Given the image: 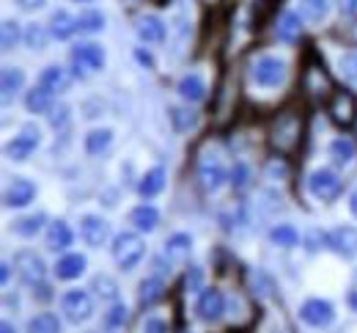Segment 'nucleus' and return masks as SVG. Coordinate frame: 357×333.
Returning a JSON list of instances; mask_svg holds the SVG:
<instances>
[{
	"label": "nucleus",
	"instance_id": "nucleus-1",
	"mask_svg": "<svg viewBox=\"0 0 357 333\" xmlns=\"http://www.w3.org/2000/svg\"><path fill=\"white\" fill-rule=\"evenodd\" d=\"M303 141V116L297 110H283L272 127H269V143L280 154H294Z\"/></svg>",
	"mask_w": 357,
	"mask_h": 333
},
{
	"label": "nucleus",
	"instance_id": "nucleus-2",
	"mask_svg": "<svg viewBox=\"0 0 357 333\" xmlns=\"http://www.w3.org/2000/svg\"><path fill=\"white\" fill-rule=\"evenodd\" d=\"M113 256H116V262H119V267H124V270H132L140 265V259L146 256V242L132 235V232H124V235H119L116 242H113Z\"/></svg>",
	"mask_w": 357,
	"mask_h": 333
},
{
	"label": "nucleus",
	"instance_id": "nucleus-3",
	"mask_svg": "<svg viewBox=\"0 0 357 333\" xmlns=\"http://www.w3.org/2000/svg\"><path fill=\"white\" fill-rule=\"evenodd\" d=\"M253 80L264 89H278L286 80V64L275 55H261L253 64Z\"/></svg>",
	"mask_w": 357,
	"mask_h": 333
},
{
	"label": "nucleus",
	"instance_id": "nucleus-4",
	"mask_svg": "<svg viewBox=\"0 0 357 333\" xmlns=\"http://www.w3.org/2000/svg\"><path fill=\"white\" fill-rule=\"evenodd\" d=\"M341 188H344V185H341L338 174L330 171V168L313 171L311 179H308V191H311L313 198H319V201H333V198H338Z\"/></svg>",
	"mask_w": 357,
	"mask_h": 333
},
{
	"label": "nucleus",
	"instance_id": "nucleus-5",
	"mask_svg": "<svg viewBox=\"0 0 357 333\" xmlns=\"http://www.w3.org/2000/svg\"><path fill=\"white\" fill-rule=\"evenodd\" d=\"M61 309H63V314H66L69 323H86V320L91 317V311H93V303H91L89 292H83V289H72V292L63 295Z\"/></svg>",
	"mask_w": 357,
	"mask_h": 333
},
{
	"label": "nucleus",
	"instance_id": "nucleus-6",
	"mask_svg": "<svg viewBox=\"0 0 357 333\" xmlns=\"http://www.w3.org/2000/svg\"><path fill=\"white\" fill-rule=\"evenodd\" d=\"M14 267H17V273H20V279L25 284H39L47 273L45 262H42V256L36 251H20L14 256Z\"/></svg>",
	"mask_w": 357,
	"mask_h": 333
},
{
	"label": "nucleus",
	"instance_id": "nucleus-7",
	"mask_svg": "<svg viewBox=\"0 0 357 333\" xmlns=\"http://www.w3.org/2000/svg\"><path fill=\"white\" fill-rule=\"evenodd\" d=\"M72 64H75L77 75H91V72L105 66V50L99 45H91V42L89 45H77L72 50Z\"/></svg>",
	"mask_w": 357,
	"mask_h": 333
},
{
	"label": "nucleus",
	"instance_id": "nucleus-8",
	"mask_svg": "<svg viewBox=\"0 0 357 333\" xmlns=\"http://www.w3.org/2000/svg\"><path fill=\"white\" fill-rule=\"evenodd\" d=\"M300 317H303V323H308L313 328H324V325H330V323L335 320V311H333V306H330L327 300L311 297V300L303 303Z\"/></svg>",
	"mask_w": 357,
	"mask_h": 333
},
{
	"label": "nucleus",
	"instance_id": "nucleus-9",
	"mask_svg": "<svg viewBox=\"0 0 357 333\" xmlns=\"http://www.w3.org/2000/svg\"><path fill=\"white\" fill-rule=\"evenodd\" d=\"M198 317L204 323H218L225 311V297L220 289H204V295L198 297V306H195Z\"/></svg>",
	"mask_w": 357,
	"mask_h": 333
},
{
	"label": "nucleus",
	"instance_id": "nucleus-10",
	"mask_svg": "<svg viewBox=\"0 0 357 333\" xmlns=\"http://www.w3.org/2000/svg\"><path fill=\"white\" fill-rule=\"evenodd\" d=\"M36 146H39V130L33 124H25L22 135H17L14 141L6 146V157H11V160H28L36 151Z\"/></svg>",
	"mask_w": 357,
	"mask_h": 333
},
{
	"label": "nucleus",
	"instance_id": "nucleus-11",
	"mask_svg": "<svg viewBox=\"0 0 357 333\" xmlns=\"http://www.w3.org/2000/svg\"><path fill=\"white\" fill-rule=\"evenodd\" d=\"M330 116H333V121H335V124L349 127L357 116L355 96L349 94V91H338V94L330 99Z\"/></svg>",
	"mask_w": 357,
	"mask_h": 333
},
{
	"label": "nucleus",
	"instance_id": "nucleus-12",
	"mask_svg": "<svg viewBox=\"0 0 357 333\" xmlns=\"http://www.w3.org/2000/svg\"><path fill=\"white\" fill-rule=\"evenodd\" d=\"M303 89L311 96H327L333 89V80L330 75L324 72L321 64H308L305 66V75H303Z\"/></svg>",
	"mask_w": 357,
	"mask_h": 333
},
{
	"label": "nucleus",
	"instance_id": "nucleus-13",
	"mask_svg": "<svg viewBox=\"0 0 357 333\" xmlns=\"http://www.w3.org/2000/svg\"><path fill=\"white\" fill-rule=\"evenodd\" d=\"M198 177H201V185H204V191H218L220 185L225 182V168L223 163L215 157V154H209V157H204L201 163H198Z\"/></svg>",
	"mask_w": 357,
	"mask_h": 333
},
{
	"label": "nucleus",
	"instance_id": "nucleus-14",
	"mask_svg": "<svg viewBox=\"0 0 357 333\" xmlns=\"http://www.w3.org/2000/svg\"><path fill=\"white\" fill-rule=\"evenodd\" d=\"M33 195H36V185L31 182V179H22V177H17L8 188H6V207H28L31 201H33Z\"/></svg>",
	"mask_w": 357,
	"mask_h": 333
},
{
	"label": "nucleus",
	"instance_id": "nucleus-15",
	"mask_svg": "<svg viewBox=\"0 0 357 333\" xmlns=\"http://www.w3.org/2000/svg\"><path fill=\"white\" fill-rule=\"evenodd\" d=\"M327 242L333 245L335 253H341V256L349 259V256L357 253V229L355 226H338L335 232L327 235Z\"/></svg>",
	"mask_w": 357,
	"mask_h": 333
},
{
	"label": "nucleus",
	"instance_id": "nucleus-16",
	"mask_svg": "<svg viewBox=\"0 0 357 333\" xmlns=\"http://www.w3.org/2000/svg\"><path fill=\"white\" fill-rule=\"evenodd\" d=\"M80 235L83 239L89 242L91 248H99V245H105V239H107V223L102 221V218H96V215H86L83 221H80Z\"/></svg>",
	"mask_w": 357,
	"mask_h": 333
},
{
	"label": "nucleus",
	"instance_id": "nucleus-17",
	"mask_svg": "<svg viewBox=\"0 0 357 333\" xmlns=\"http://www.w3.org/2000/svg\"><path fill=\"white\" fill-rule=\"evenodd\" d=\"M278 39L286 42V45H294L300 36H303V22H300V14L294 11H283L280 20H278Z\"/></svg>",
	"mask_w": 357,
	"mask_h": 333
},
{
	"label": "nucleus",
	"instance_id": "nucleus-18",
	"mask_svg": "<svg viewBox=\"0 0 357 333\" xmlns=\"http://www.w3.org/2000/svg\"><path fill=\"white\" fill-rule=\"evenodd\" d=\"M137 36L146 45H162L165 42V22L160 17H140L137 20Z\"/></svg>",
	"mask_w": 357,
	"mask_h": 333
},
{
	"label": "nucleus",
	"instance_id": "nucleus-19",
	"mask_svg": "<svg viewBox=\"0 0 357 333\" xmlns=\"http://www.w3.org/2000/svg\"><path fill=\"white\" fill-rule=\"evenodd\" d=\"M83 270H86V256H83V253H66V256L58 259V265H55V276H58L61 281H72V279H77Z\"/></svg>",
	"mask_w": 357,
	"mask_h": 333
},
{
	"label": "nucleus",
	"instance_id": "nucleus-20",
	"mask_svg": "<svg viewBox=\"0 0 357 333\" xmlns=\"http://www.w3.org/2000/svg\"><path fill=\"white\" fill-rule=\"evenodd\" d=\"M130 221L135 223V229H140V232H154L157 223H160V212H157L154 207L143 204V207H135Z\"/></svg>",
	"mask_w": 357,
	"mask_h": 333
},
{
	"label": "nucleus",
	"instance_id": "nucleus-21",
	"mask_svg": "<svg viewBox=\"0 0 357 333\" xmlns=\"http://www.w3.org/2000/svg\"><path fill=\"white\" fill-rule=\"evenodd\" d=\"M165 188V168H151V171H146V177L140 179V185H137V191L143 198H151V195H157V193Z\"/></svg>",
	"mask_w": 357,
	"mask_h": 333
},
{
	"label": "nucleus",
	"instance_id": "nucleus-22",
	"mask_svg": "<svg viewBox=\"0 0 357 333\" xmlns=\"http://www.w3.org/2000/svg\"><path fill=\"white\" fill-rule=\"evenodd\" d=\"M178 94L184 96V99H190V102H201V99L206 96V83H204V77H201V75H187V77H181Z\"/></svg>",
	"mask_w": 357,
	"mask_h": 333
},
{
	"label": "nucleus",
	"instance_id": "nucleus-23",
	"mask_svg": "<svg viewBox=\"0 0 357 333\" xmlns=\"http://www.w3.org/2000/svg\"><path fill=\"white\" fill-rule=\"evenodd\" d=\"M39 86H45L47 91H63L66 86H69V75H66V69H61V66H47L45 72H42V77H39Z\"/></svg>",
	"mask_w": 357,
	"mask_h": 333
},
{
	"label": "nucleus",
	"instance_id": "nucleus-24",
	"mask_svg": "<svg viewBox=\"0 0 357 333\" xmlns=\"http://www.w3.org/2000/svg\"><path fill=\"white\" fill-rule=\"evenodd\" d=\"M47 245H50L52 251L69 248V245H72V229H69V223L55 221V223L50 226V232H47Z\"/></svg>",
	"mask_w": 357,
	"mask_h": 333
},
{
	"label": "nucleus",
	"instance_id": "nucleus-25",
	"mask_svg": "<svg viewBox=\"0 0 357 333\" xmlns=\"http://www.w3.org/2000/svg\"><path fill=\"white\" fill-rule=\"evenodd\" d=\"M162 297H165V284H162L157 276L140 281V303H143V306H154V303L162 300Z\"/></svg>",
	"mask_w": 357,
	"mask_h": 333
},
{
	"label": "nucleus",
	"instance_id": "nucleus-26",
	"mask_svg": "<svg viewBox=\"0 0 357 333\" xmlns=\"http://www.w3.org/2000/svg\"><path fill=\"white\" fill-rule=\"evenodd\" d=\"M25 105H28L31 113H50L52 110V91H47L45 86H39V89H33L28 94Z\"/></svg>",
	"mask_w": 357,
	"mask_h": 333
},
{
	"label": "nucleus",
	"instance_id": "nucleus-27",
	"mask_svg": "<svg viewBox=\"0 0 357 333\" xmlns=\"http://www.w3.org/2000/svg\"><path fill=\"white\" fill-rule=\"evenodd\" d=\"M77 31V20H72L66 11H55L52 14V36L55 39H69Z\"/></svg>",
	"mask_w": 357,
	"mask_h": 333
},
{
	"label": "nucleus",
	"instance_id": "nucleus-28",
	"mask_svg": "<svg viewBox=\"0 0 357 333\" xmlns=\"http://www.w3.org/2000/svg\"><path fill=\"white\" fill-rule=\"evenodd\" d=\"M171 121L176 133H190L192 127H198V113L187 110V108H171Z\"/></svg>",
	"mask_w": 357,
	"mask_h": 333
},
{
	"label": "nucleus",
	"instance_id": "nucleus-29",
	"mask_svg": "<svg viewBox=\"0 0 357 333\" xmlns=\"http://www.w3.org/2000/svg\"><path fill=\"white\" fill-rule=\"evenodd\" d=\"M0 83H3V99H8V96L14 94V91H20V89H22V83H25V75H22V69L6 66V69H3V77H0Z\"/></svg>",
	"mask_w": 357,
	"mask_h": 333
},
{
	"label": "nucleus",
	"instance_id": "nucleus-30",
	"mask_svg": "<svg viewBox=\"0 0 357 333\" xmlns=\"http://www.w3.org/2000/svg\"><path fill=\"white\" fill-rule=\"evenodd\" d=\"M190 248H192L190 235H174V237H168V242H165V256H171V259H184V256L190 253Z\"/></svg>",
	"mask_w": 357,
	"mask_h": 333
},
{
	"label": "nucleus",
	"instance_id": "nucleus-31",
	"mask_svg": "<svg viewBox=\"0 0 357 333\" xmlns=\"http://www.w3.org/2000/svg\"><path fill=\"white\" fill-rule=\"evenodd\" d=\"M110 143H113V133L110 130H93V133L86 135V151L89 154H102Z\"/></svg>",
	"mask_w": 357,
	"mask_h": 333
},
{
	"label": "nucleus",
	"instance_id": "nucleus-32",
	"mask_svg": "<svg viewBox=\"0 0 357 333\" xmlns=\"http://www.w3.org/2000/svg\"><path fill=\"white\" fill-rule=\"evenodd\" d=\"M330 154L335 157V163L347 165V163L355 160V143L349 141V138H335V141L330 143Z\"/></svg>",
	"mask_w": 357,
	"mask_h": 333
},
{
	"label": "nucleus",
	"instance_id": "nucleus-33",
	"mask_svg": "<svg viewBox=\"0 0 357 333\" xmlns=\"http://www.w3.org/2000/svg\"><path fill=\"white\" fill-rule=\"evenodd\" d=\"M28 333H61V323L55 314H39L28 323Z\"/></svg>",
	"mask_w": 357,
	"mask_h": 333
},
{
	"label": "nucleus",
	"instance_id": "nucleus-34",
	"mask_svg": "<svg viewBox=\"0 0 357 333\" xmlns=\"http://www.w3.org/2000/svg\"><path fill=\"white\" fill-rule=\"evenodd\" d=\"M269 239L275 242V245H280V248H291V245H297V229L294 226H289V223H283V226H275L272 232H269Z\"/></svg>",
	"mask_w": 357,
	"mask_h": 333
},
{
	"label": "nucleus",
	"instance_id": "nucleus-35",
	"mask_svg": "<svg viewBox=\"0 0 357 333\" xmlns=\"http://www.w3.org/2000/svg\"><path fill=\"white\" fill-rule=\"evenodd\" d=\"M105 28V17L99 14V11H83L80 17H77V31L80 34H96V31H102Z\"/></svg>",
	"mask_w": 357,
	"mask_h": 333
},
{
	"label": "nucleus",
	"instance_id": "nucleus-36",
	"mask_svg": "<svg viewBox=\"0 0 357 333\" xmlns=\"http://www.w3.org/2000/svg\"><path fill=\"white\" fill-rule=\"evenodd\" d=\"M45 223V215H28V218H20L14 221V232L22 235V237H33Z\"/></svg>",
	"mask_w": 357,
	"mask_h": 333
},
{
	"label": "nucleus",
	"instance_id": "nucleus-37",
	"mask_svg": "<svg viewBox=\"0 0 357 333\" xmlns=\"http://www.w3.org/2000/svg\"><path fill=\"white\" fill-rule=\"evenodd\" d=\"M300 11L311 20V22H319L327 17V0H300Z\"/></svg>",
	"mask_w": 357,
	"mask_h": 333
},
{
	"label": "nucleus",
	"instance_id": "nucleus-38",
	"mask_svg": "<svg viewBox=\"0 0 357 333\" xmlns=\"http://www.w3.org/2000/svg\"><path fill=\"white\" fill-rule=\"evenodd\" d=\"M124 323H127V306H113L110 311H107V317H105V331L107 333H116L119 328H124Z\"/></svg>",
	"mask_w": 357,
	"mask_h": 333
},
{
	"label": "nucleus",
	"instance_id": "nucleus-39",
	"mask_svg": "<svg viewBox=\"0 0 357 333\" xmlns=\"http://www.w3.org/2000/svg\"><path fill=\"white\" fill-rule=\"evenodd\" d=\"M17 42H20V28H17V22L6 20V22H3V36H0V45H3V52L14 50V45H17Z\"/></svg>",
	"mask_w": 357,
	"mask_h": 333
},
{
	"label": "nucleus",
	"instance_id": "nucleus-40",
	"mask_svg": "<svg viewBox=\"0 0 357 333\" xmlns=\"http://www.w3.org/2000/svg\"><path fill=\"white\" fill-rule=\"evenodd\" d=\"M231 182H234V188H248V182H250V168L245 165V163H236L234 165V171H231Z\"/></svg>",
	"mask_w": 357,
	"mask_h": 333
},
{
	"label": "nucleus",
	"instance_id": "nucleus-41",
	"mask_svg": "<svg viewBox=\"0 0 357 333\" xmlns=\"http://www.w3.org/2000/svg\"><path fill=\"white\" fill-rule=\"evenodd\" d=\"M25 39H28V45H31L33 50H42L47 45L45 31H42L39 25H31V28H28V34H25Z\"/></svg>",
	"mask_w": 357,
	"mask_h": 333
},
{
	"label": "nucleus",
	"instance_id": "nucleus-42",
	"mask_svg": "<svg viewBox=\"0 0 357 333\" xmlns=\"http://www.w3.org/2000/svg\"><path fill=\"white\" fill-rule=\"evenodd\" d=\"M341 72H344V77L357 80V52H349L341 58Z\"/></svg>",
	"mask_w": 357,
	"mask_h": 333
},
{
	"label": "nucleus",
	"instance_id": "nucleus-43",
	"mask_svg": "<svg viewBox=\"0 0 357 333\" xmlns=\"http://www.w3.org/2000/svg\"><path fill=\"white\" fill-rule=\"evenodd\" d=\"M93 286H96V289H99V295H105L107 300H113V297H116V284H113L107 276H96V279H93Z\"/></svg>",
	"mask_w": 357,
	"mask_h": 333
},
{
	"label": "nucleus",
	"instance_id": "nucleus-44",
	"mask_svg": "<svg viewBox=\"0 0 357 333\" xmlns=\"http://www.w3.org/2000/svg\"><path fill=\"white\" fill-rule=\"evenodd\" d=\"M66 121H69V108H66V105H61V108H52V110H50V124H52L55 130H58V127H63Z\"/></svg>",
	"mask_w": 357,
	"mask_h": 333
},
{
	"label": "nucleus",
	"instance_id": "nucleus-45",
	"mask_svg": "<svg viewBox=\"0 0 357 333\" xmlns=\"http://www.w3.org/2000/svg\"><path fill=\"white\" fill-rule=\"evenodd\" d=\"M201 281H204L201 267H190V273H187V279H184V286H187L190 292H198V289H201Z\"/></svg>",
	"mask_w": 357,
	"mask_h": 333
},
{
	"label": "nucleus",
	"instance_id": "nucleus-46",
	"mask_svg": "<svg viewBox=\"0 0 357 333\" xmlns=\"http://www.w3.org/2000/svg\"><path fill=\"white\" fill-rule=\"evenodd\" d=\"M165 331H168V325L162 320H157V317H149L143 323V333H165Z\"/></svg>",
	"mask_w": 357,
	"mask_h": 333
},
{
	"label": "nucleus",
	"instance_id": "nucleus-47",
	"mask_svg": "<svg viewBox=\"0 0 357 333\" xmlns=\"http://www.w3.org/2000/svg\"><path fill=\"white\" fill-rule=\"evenodd\" d=\"M338 8L344 17H355L357 14V0H338Z\"/></svg>",
	"mask_w": 357,
	"mask_h": 333
},
{
	"label": "nucleus",
	"instance_id": "nucleus-48",
	"mask_svg": "<svg viewBox=\"0 0 357 333\" xmlns=\"http://www.w3.org/2000/svg\"><path fill=\"white\" fill-rule=\"evenodd\" d=\"M17 6H20V8H25V11H33V8L45 6V0H17Z\"/></svg>",
	"mask_w": 357,
	"mask_h": 333
},
{
	"label": "nucleus",
	"instance_id": "nucleus-49",
	"mask_svg": "<svg viewBox=\"0 0 357 333\" xmlns=\"http://www.w3.org/2000/svg\"><path fill=\"white\" fill-rule=\"evenodd\" d=\"M349 209H352V215L357 218V191L349 195Z\"/></svg>",
	"mask_w": 357,
	"mask_h": 333
},
{
	"label": "nucleus",
	"instance_id": "nucleus-50",
	"mask_svg": "<svg viewBox=\"0 0 357 333\" xmlns=\"http://www.w3.org/2000/svg\"><path fill=\"white\" fill-rule=\"evenodd\" d=\"M8 273H11V270H8V262H3V270H0V276H3V284L8 281Z\"/></svg>",
	"mask_w": 357,
	"mask_h": 333
},
{
	"label": "nucleus",
	"instance_id": "nucleus-51",
	"mask_svg": "<svg viewBox=\"0 0 357 333\" xmlns=\"http://www.w3.org/2000/svg\"><path fill=\"white\" fill-rule=\"evenodd\" d=\"M349 306L357 311V289H352V292H349Z\"/></svg>",
	"mask_w": 357,
	"mask_h": 333
},
{
	"label": "nucleus",
	"instance_id": "nucleus-52",
	"mask_svg": "<svg viewBox=\"0 0 357 333\" xmlns=\"http://www.w3.org/2000/svg\"><path fill=\"white\" fill-rule=\"evenodd\" d=\"M137 58H140V61H143V64H149V66H151V58H149V55H146V52H137Z\"/></svg>",
	"mask_w": 357,
	"mask_h": 333
},
{
	"label": "nucleus",
	"instance_id": "nucleus-53",
	"mask_svg": "<svg viewBox=\"0 0 357 333\" xmlns=\"http://www.w3.org/2000/svg\"><path fill=\"white\" fill-rule=\"evenodd\" d=\"M0 333H14V328H11L8 323H3V325H0Z\"/></svg>",
	"mask_w": 357,
	"mask_h": 333
},
{
	"label": "nucleus",
	"instance_id": "nucleus-54",
	"mask_svg": "<svg viewBox=\"0 0 357 333\" xmlns=\"http://www.w3.org/2000/svg\"><path fill=\"white\" fill-rule=\"evenodd\" d=\"M77 3H93V0H77Z\"/></svg>",
	"mask_w": 357,
	"mask_h": 333
}]
</instances>
